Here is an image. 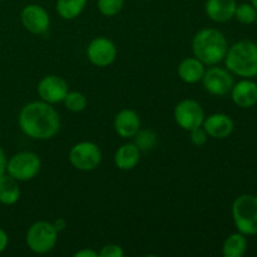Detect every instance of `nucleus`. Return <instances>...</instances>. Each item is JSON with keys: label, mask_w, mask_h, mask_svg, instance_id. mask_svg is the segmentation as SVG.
<instances>
[{"label": "nucleus", "mask_w": 257, "mask_h": 257, "mask_svg": "<svg viewBox=\"0 0 257 257\" xmlns=\"http://www.w3.org/2000/svg\"><path fill=\"white\" fill-rule=\"evenodd\" d=\"M19 125L23 133L33 140H50L59 131L60 118L49 103L32 102L20 110Z\"/></svg>", "instance_id": "f257e3e1"}, {"label": "nucleus", "mask_w": 257, "mask_h": 257, "mask_svg": "<svg viewBox=\"0 0 257 257\" xmlns=\"http://www.w3.org/2000/svg\"><path fill=\"white\" fill-rule=\"evenodd\" d=\"M192 50L195 58L203 64L215 65L225 59L228 50L227 39L220 30L213 28L202 29L193 38Z\"/></svg>", "instance_id": "f03ea898"}, {"label": "nucleus", "mask_w": 257, "mask_h": 257, "mask_svg": "<svg viewBox=\"0 0 257 257\" xmlns=\"http://www.w3.org/2000/svg\"><path fill=\"white\" fill-rule=\"evenodd\" d=\"M228 72L243 78L257 75V45L255 43L242 40L233 44L225 57Z\"/></svg>", "instance_id": "7ed1b4c3"}, {"label": "nucleus", "mask_w": 257, "mask_h": 257, "mask_svg": "<svg viewBox=\"0 0 257 257\" xmlns=\"http://www.w3.org/2000/svg\"><path fill=\"white\" fill-rule=\"evenodd\" d=\"M232 217L238 232L245 236L257 235V197L241 195L233 201Z\"/></svg>", "instance_id": "20e7f679"}, {"label": "nucleus", "mask_w": 257, "mask_h": 257, "mask_svg": "<svg viewBox=\"0 0 257 257\" xmlns=\"http://www.w3.org/2000/svg\"><path fill=\"white\" fill-rule=\"evenodd\" d=\"M27 245L33 252L47 253L55 247L58 241V231L53 223L48 221H38L33 223L27 232Z\"/></svg>", "instance_id": "39448f33"}, {"label": "nucleus", "mask_w": 257, "mask_h": 257, "mask_svg": "<svg viewBox=\"0 0 257 257\" xmlns=\"http://www.w3.org/2000/svg\"><path fill=\"white\" fill-rule=\"evenodd\" d=\"M40 158L34 152H19L7 162V173L19 182L30 181L39 173Z\"/></svg>", "instance_id": "423d86ee"}, {"label": "nucleus", "mask_w": 257, "mask_h": 257, "mask_svg": "<svg viewBox=\"0 0 257 257\" xmlns=\"http://www.w3.org/2000/svg\"><path fill=\"white\" fill-rule=\"evenodd\" d=\"M69 161L79 171H93L102 162V151L93 142H79L72 147Z\"/></svg>", "instance_id": "0eeeda50"}, {"label": "nucleus", "mask_w": 257, "mask_h": 257, "mask_svg": "<svg viewBox=\"0 0 257 257\" xmlns=\"http://www.w3.org/2000/svg\"><path fill=\"white\" fill-rule=\"evenodd\" d=\"M175 120L182 130L192 131L202 127L205 120V112L198 102L193 99L181 100L175 108Z\"/></svg>", "instance_id": "6e6552de"}, {"label": "nucleus", "mask_w": 257, "mask_h": 257, "mask_svg": "<svg viewBox=\"0 0 257 257\" xmlns=\"http://www.w3.org/2000/svg\"><path fill=\"white\" fill-rule=\"evenodd\" d=\"M202 84L210 94L223 97V95L231 93L235 83H233L232 75L227 69L213 67L205 72L202 77Z\"/></svg>", "instance_id": "1a4fd4ad"}, {"label": "nucleus", "mask_w": 257, "mask_h": 257, "mask_svg": "<svg viewBox=\"0 0 257 257\" xmlns=\"http://www.w3.org/2000/svg\"><path fill=\"white\" fill-rule=\"evenodd\" d=\"M87 57L95 67L104 68L112 64L117 57V48L108 38L98 37L89 43L87 48Z\"/></svg>", "instance_id": "9d476101"}, {"label": "nucleus", "mask_w": 257, "mask_h": 257, "mask_svg": "<svg viewBox=\"0 0 257 257\" xmlns=\"http://www.w3.org/2000/svg\"><path fill=\"white\" fill-rule=\"evenodd\" d=\"M22 24L32 34H43L50 25V18L47 10L37 4L27 5L20 14Z\"/></svg>", "instance_id": "9b49d317"}, {"label": "nucleus", "mask_w": 257, "mask_h": 257, "mask_svg": "<svg viewBox=\"0 0 257 257\" xmlns=\"http://www.w3.org/2000/svg\"><path fill=\"white\" fill-rule=\"evenodd\" d=\"M68 83L58 75H47L38 84V94L42 100L54 104L63 102L68 94Z\"/></svg>", "instance_id": "f8f14e48"}, {"label": "nucleus", "mask_w": 257, "mask_h": 257, "mask_svg": "<svg viewBox=\"0 0 257 257\" xmlns=\"http://www.w3.org/2000/svg\"><path fill=\"white\" fill-rule=\"evenodd\" d=\"M202 125L206 133L210 137L216 138V140L227 138L235 128L231 117H228L227 114H223V113H215V114L208 115L207 118H205Z\"/></svg>", "instance_id": "ddd939ff"}, {"label": "nucleus", "mask_w": 257, "mask_h": 257, "mask_svg": "<svg viewBox=\"0 0 257 257\" xmlns=\"http://www.w3.org/2000/svg\"><path fill=\"white\" fill-rule=\"evenodd\" d=\"M232 100L237 107L250 108L257 103V84L250 79H243L233 84L231 89Z\"/></svg>", "instance_id": "4468645a"}, {"label": "nucleus", "mask_w": 257, "mask_h": 257, "mask_svg": "<svg viewBox=\"0 0 257 257\" xmlns=\"http://www.w3.org/2000/svg\"><path fill=\"white\" fill-rule=\"evenodd\" d=\"M114 131L122 138H132L141 128V119L132 109H123L115 115Z\"/></svg>", "instance_id": "2eb2a0df"}, {"label": "nucleus", "mask_w": 257, "mask_h": 257, "mask_svg": "<svg viewBox=\"0 0 257 257\" xmlns=\"http://www.w3.org/2000/svg\"><path fill=\"white\" fill-rule=\"evenodd\" d=\"M236 0H207L205 10L207 17L216 23H225L235 17Z\"/></svg>", "instance_id": "dca6fc26"}, {"label": "nucleus", "mask_w": 257, "mask_h": 257, "mask_svg": "<svg viewBox=\"0 0 257 257\" xmlns=\"http://www.w3.org/2000/svg\"><path fill=\"white\" fill-rule=\"evenodd\" d=\"M197 58H186L178 65V77L188 84H193L202 80L205 74V67Z\"/></svg>", "instance_id": "f3484780"}, {"label": "nucleus", "mask_w": 257, "mask_h": 257, "mask_svg": "<svg viewBox=\"0 0 257 257\" xmlns=\"http://www.w3.org/2000/svg\"><path fill=\"white\" fill-rule=\"evenodd\" d=\"M141 151L138 150L135 143L123 145L115 151L114 163L119 170L130 171L133 170L140 162Z\"/></svg>", "instance_id": "a211bd4d"}, {"label": "nucleus", "mask_w": 257, "mask_h": 257, "mask_svg": "<svg viewBox=\"0 0 257 257\" xmlns=\"http://www.w3.org/2000/svg\"><path fill=\"white\" fill-rule=\"evenodd\" d=\"M20 197V188L18 181L7 172L0 176V203L12 206L18 202Z\"/></svg>", "instance_id": "6ab92c4d"}, {"label": "nucleus", "mask_w": 257, "mask_h": 257, "mask_svg": "<svg viewBox=\"0 0 257 257\" xmlns=\"http://www.w3.org/2000/svg\"><path fill=\"white\" fill-rule=\"evenodd\" d=\"M247 250V240L241 232L232 233L225 240L222 253L225 257H242Z\"/></svg>", "instance_id": "aec40b11"}, {"label": "nucleus", "mask_w": 257, "mask_h": 257, "mask_svg": "<svg viewBox=\"0 0 257 257\" xmlns=\"http://www.w3.org/2000/svg\"><path fill=\"white\" fill-rule=\"evenodd\" d=\"M87 5V0H58L57 12L63 19L72 20L79 17Z\"/></svg>", "instance_id": "412c9836"}, {"label": "nucleus", "mask_w": 257, "mask_h": 257, "mask_svg": "<svg viewBox=\"0 0 257 257\" xmlns=\"http://www.w3.org/2000/svg\"><path fill=\"white\" fill-rule=\"evenodd\" d=\"M157 142V136L153 131H138L135 135V145L137 146L140 151L152 150Z\"/></svg>", "instance_id": "4be33fe9"}, {"label": "nucleus", "mask_w": 257, "mask_h": 257, "mask_svg": "<svg viewBox=\"0 0 257 257\" xmlns=\"http://www.w3.org/2000/svg\"><path fill=\"white\" fill-rule=\"evenodd\" d=\"M235 18L241 23V24L250 25L256 22L257 12L255 8H253L252 4L243 3V4H240L236 7Z\"/></svg>", "instance_id": "5701e85b"}, {"label": "nucleus", "mask_w": 257, "mask_h": 257, "mask_svg": "<svg viewBox=\"0 0 257 257\" xmlns=\"http://www.w3.org/2000/svg\"><path fill=\"white\" fill-rule=\"evenodd\" d=\"M63 102L70 112H82L87 107V98L80 92H68Z\"/></svg>", "instance_id": "b1692460"}, {"label": "nucleus", "mask_w": 257, "mask_h": 257, "mask_svg": "<svg viewBox=\"0 0 257 257\" xmlns=\"http://www.w3.org/2000/svg\"><path fill=\"white\" fill-rule=\"evenodd\" d=\"M124 0H98V9L105 17H114L122 10Z\"/></svg>", "instance_id": "393cba45"}, {"label": "nucleus", "mask_w": 257, "mask_h": 257, "mask_svg": "<svg viewBox=\"0 0 257 257\" xmlns=\"http://www.w3.org/2000/svg\"><path fill=\"white\" fill-rule=\"evenodd\" d=\"M191 132V142L193 143L195 146H197V147H202V146H205L206 143H207V137L208 135L206 133V131L203 130V128L198 127V128H195V130L190 131Z\"/></svg>", "instance_id": "a878e982"}, {"label": "nucleus", "mask_w": 257, "mask_h": 257, "mask_svg": "<svg viewBox=\"0 0 257 257\" xmlns=\"http://www.w3.org/2000/svg\"><path fill=\"white\" fill-rule=\"evenodd\" d=\"M123 255H124V251L122 250V247L119 245H114V243L105 245L98 253L99 257H123Z\"/></svg>", "instance_id": "bb28decb"}, {"label": "nucleus", "mask_w": 257, "mask_h": 257, "mask_svg": "<svg viewBox=\"0 0 257 257\" xmlns=\"http://www.w3.org/2000/svg\"><path fill=\"white\" fill-rule=\"evenodd\" d=\"M8 243H9V237H8V233L5 232L3 228H0V253L8 247Z\"/></svg>", "instance_id": "cd10ccee"}, {"label": "nucleus", "mask_w": 257, "mask_h": 257, "mask_svg": "<svg viewBox=\"0 0 257 257\" xmlns=\"http://www.w3.org/2000/svg\"><path fill=\"white\" fill-rule=\"evenodd\" d=\"M74 257H98V252L89 250V248H83V250L77 251L74 253Z\"/></svg>", "instance_id": "c85d7f7f"}, {"label": "nucleus", "mask_w": 257, "mask_h": 257, "mask_svg": "<svg viewBox=\"0 0 257 257\" xmlns=\"http://www.w3.org/2000/svg\"><path fill=\"white\" fill-rule=\"evenodd\" d=\"M7 157H5V153L3 151V148L0 147V176L4 175L7 172Z\"/></svg>", "instance_id": "c756f323"}, {"label": "nucleus", "mask_w": 257, "mask_h": 257, "mask_svg": "<svg viewBox=\"0 0 257 257\" xmlns=\"http://www.w3.org/2000/svg\"><path fill=\"white\" fill-rule=\"evenodd\" d=\"M53 226H54L55 230H57L58 233H59V232H62L65 227H67V221H65L64 218H58L55 222H53Z\"/></svg>", "instance_id": "7c9ffc66"}, {"label": "nucleus", "mask_w": 257, "mask_h": 257, "mask_svg": "<svg viewBox=\"0 0 257 257\" xmlns=\"http://www.w3.org/2000/svg\"><path fill=\"white\" fill-rule=\"evenodd\" d=\"M251 4L253 5V8H255L256 12H257V0H251Z\"/></svg>", "instance_id": "2f4dec72"}]
</instances>
